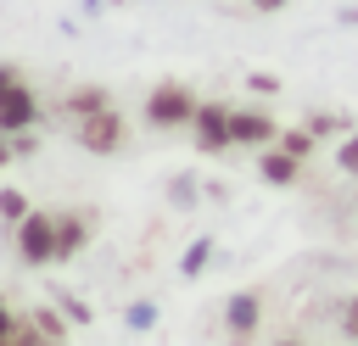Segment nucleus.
I'll list each match as a JSON object with an SVG mask.
<instances>
[{
    "label": "nucleus",
    "instance_id": "3",
    "mask_svg": "<svg viewBox=\"0 0 358 346\" xmlns=\"http://www.w3.org/2000/svg\"><path fill=\"white\" fill-rule=\"evenodd\" d=\"M78 145H84V151H101V156H106V151H117V145H123V117H117L112 106L90 112V117L78 123Z\"/></svg>",
    "mask_w": 358,
    "mask_h": 346
},
{
    "label": "nucleus",
    "instance_id": "5",
    "mask_svg": "<svg viewBox=\"0 0 358 346\" xmlns=\"http://www.w3.org/2000/svg\"><path fill=\"white\" fill-rule=\"evenodd\" d=\"M190 128H196V145H201V151H224V145H235V140H229V112H224V106H196Z\"/></svg>",
    "mask_w": 358,
    "mask_h": 346
},
{
    "label": "nucleus",
    "instance_id": "15",
    "mask_svg": "<svg viewBox=\"0 0 358 346\" xmlns=\"http://www.w3.org/2000/svg\"><path fill=\"white\" fill-rule=\"evenodd\" d=\"M341 329H347V335H352V340H358V296H352V301H347V318H341Z\"/></svg>",
    "mask_w": 358,
    "mask_h": 346
},
{
    "label": "nucleus",
    "instance_id": "11",
    "mask_svg": "<svg viewBox=\"0 0 358 346\" xmlns=\"http://www.w3.org/2000/svg\"><path fill=\"white\" fill-rule=\"evenodd\" d=\"M280 145L296 151V156H308V151H313V134H308V128H291V134H280Z\"/></svg>",
    "mask_w": 358,
    "mask_h": 346
},
{
    "label": "nucleus",
    "instance_id": "4",
    "mask_svg": "<svg viewBox=\"0 0 358 346\" xmlns=\"http://www.w3.org/2000/svg\"><path fill=\"white\" fill-rule=\"evenodd\" d=\"M34 117H39V100H34V89H28V84H11V89L0 95V134H22Z\"/></svg>",
    "mask_w": 358,
    "mask_h": 346
},
{
    "label": "nucleus",
    "instance_id": "13",
    "mask_svg": "<svg viewBox=\"0 0 358 346\" xmlns=\"http://www.w3.org/2000/svg\"><path fill=\"white\" fill-rule=\"evenodd\" d=\"M11 335H17V313L0 301V340H11Z\"/></svg>",
    "mask_w": 358,
    "mask_h": 346
},
{
    "label": "nucleus",
    "instance_id": "10",
    "mask_svg": "<svg viewBox=\"0 0 358 346\" xmlns=\"http://www.w3.org/2000/svg\"><path fill=\"white\" fill-rule=\"evenodd\" d=\"M67 106H73L78 117H90V112H101V106H106V95H101V89H78V95H73Z\"/></svg>",
    "mask_w": 358,
    "mask_h": 346
},
{
    "label": "nucleus",
    "instance_id": "12",
    "mask_svg": "<svg viewBox=\"0 0 358 346\" xmlns=\"http://www.w3.org/2000/svg\"><path fill=\"white\" fill-rule=\"evenodd\" d=\"M28 318H34V329H39V335H50V340L62 335V324H56V313H45V307H39V313H28Z\"/></svg>",
    "mask_w": 358,
    "mask_h": 346
},
{
    "label": "nucleus",
    "instance_id": "8",
    "mask_svg": "<svg viewBox=\"0 0 358 346\" xmlns=\"http://www.w3.org/2000/svg\"><path fill=\"white\" fill-rule=\"evenodd\" d=\"M296 173H302V156H296V151H285V145H280V151H268V156H263V179H268V184H291Z\"/></svg>",
    "mask_w": 358,
    "mask_h": 346
},
{
    "label": "nucleus",
    "instance_id": "18",
    "mask_svg": "<svg viewBox=\"0 0 358 346\" xmlns=\"http://www.w3.org/2000/svg\"><path fill=\"white\" fill-rule=\"evenodd\" d=\"M11 151H17V145H6V140H0V167H6V162H11Z\"/></svg>",
    "mask_w": 358,
    "mask_h": 346
},
{
    "label": "nucleus",
    "instance_id": "7",
    "mask_svg": "<svg viewBox=\"0 0 358 346\" xmlns=\"http://www.w3.org/2000/svg\"><path fill=\"white\" fill-rule=\"evenodd\" d=\"M84 240H90V218H84V212H62V218H56V246H62V257H73Z\"/></svg>",
    "mask_w": 358,
    "mask_h": 346
},
{
    "label": "nucleus",
    "instance_id": "16",
    "mask_svg": "<svg viewBox=\"0 0 358 346\" xmlns=\"http://www.w3.org/2000/svg\"><path fill=\"white\" fill-rule=\"evenodd\" d=\"M11 84H22V78H17V73H11V67H0V95H6V89H11Z\"/></svg>",
    "mask_w": 358,
    "mask_h": 346
},
{
    "label": "nucleus",
    "instance_id": "17",
    "mask_svg": "<svg viewBox=\"0 0 358 346\" xmlns=\"http://www.w3.org/2000/svg\"><path fill=\"white\" fill-rule=\"evenodd\" d=\"M341 162H347V167H358V140H352V145L341 151Z\"/></svg>",
    "mask_w": 358,
    "mask_h": 346
},
{
    "label": "nucleus",
    "instance_id": "19",
    "mask_svg": "<svg viewBox=\"0 0 358 346\" xmlns=\"http://www.w3.org/2000/svg\"><path fill=\"white\" fill-rule=\"evenodd\" d=\"M257 6H263V11H274V6H280V0H257Z\"/></svg>",
    "mask_w": 358,
    "mask_h": 346
},
{
    "label": "nucleus",
    "instance_id": "2",
    "mask_svg": "<svg viewBox=\"0 0 358 346\" xmlns=\"http://www.w3.org/2000/svg\"><path fill=\"white\" fill-rule=\"evenodd\" d=\"M196 106H201V100H196L185 84H157V89L145 95V117H151L157 128H179V123H190Z\"/></svg>",
    "mask_w": 358,
    "mask_h": 346
},
{
    "label": "nucleus",
    "instance_id": "6",
    "mask_svg": "<svg viewBox=\"0 0 358 346\" xmlns=\"http://www.w3.org/2000/svg\"><path fill=\"white\" fill-rule=\"evenodd\" d=\"M229 140L235 145H263V140H274V123L263 112H229Z\"/></svg>",
    "mask_w": 358,
    "mask_h": 346
},
{
    "label": "nucleus",
    "instance_id": "14",
    "mask_svg": "<svg viewBox=\"0 0 358 346\" xmlns=\"http://www.w3.org/2000/svg\"><path fill=\"white\" fill-rule=\"evenodd\" d=\"M0 212H6V218H22V195L6 190V195H0Z\"/></svg>",
    "mask_w": 358,
    "mask_h": 346
},
{
    "label": "nucleus",
    "instance_id": "9",
    "mask_svg": "<svg viewBox=\"0 0 358 346\" xmlns=\"http://www.w3.org/2000/svg\"><path fill=\"white\" fill-rule=\"evenodd\" d=\"M257 329V296H235L229 301V335H252Z\"/></svg>",
    "mask_w": 358,
    "mask_h": 346
},
{
    "label": "nucleus",
    "instance_id": "1",
    "mask_svg": "<svg viewBox=\"0 0 358 346\" xmlns=\"http://www.w3.org/2000/svg\"><path fill=\"white\" fill-rule=\"evenodd\" d=\"M17 251H22V262H56L62 257V246H56V218L50 212H22V223H17Z\"/></svg>",
    "mask_w": 358,
    "mask_h": 346
}]
</instances>
